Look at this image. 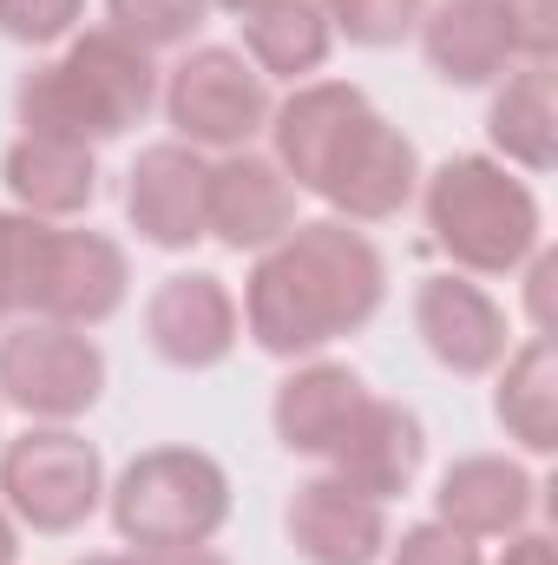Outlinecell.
I'll return each instance as SVG.
<instances>
[{"mask_svg":"<svg viewBox=\"0 0 558 565\" xmlns=\"http://www.w3.org/2000/svg\"><path fill=\"white\" fill-rule=\"evenodd\" d=\"M335 46V26L315 0H264L257 13H244V60L264 73V79H309L322 73Z\"/></svg>","mask_w":558,"mask_h":565,"instance_id":"obj_22","label":"cell"},{"mask_svg":"<svg viewBox=\"0 0 558 565\" xmlns=\"http://www.w3.org/2000/svg\"><path fill=\"white\" fill-rule=\"evenodd\" d=\"M106 500V460L86 434L40 422L0 447V507L33 533H79Z\"/></svg>","mask_w":558,"mask_h":565,"instance_id":"obj_5","label":"cell"},{"mask_svg":"<svg viewBox=\"0 0 558 565\" xmlns=\"http://www.w3.org/2000/svg\"><path fill=\"white\" fill-rule=\"evenodd\" d=\"M506 26L519 60H552L558 53V0H506Z\"/></svg>","mask_w":558,"mask_h":565,"instance_id":"obj_29","label":"cell"},{"mask_svg":"<svg viewBox=\"0 0 558 565\" xmlns=\"http://www.w3.org/2000/svg\"><path fill=\"white\" fill-rule=\"evenodd\" d=\"M415 33L433 79H447V86H493V79H506V66H519L506 0H440L420 13Z\"/></svg>","mask_w":558,"mask_h":565,"instance_id":"obj_18","label":"cell"},{"mask_svg":"<svg viewBox=\"0 0 558 565\" xmlns=\"http://www.w3.org/2000/svg\"><path fill=\"white\" fill-rule=\"evenodd\" d=\"M20 126L33 139H73V145H106L132 132L144 113L158 106V66L132 40L112 26L73 33L60 60L33 66L13 93Z\"/></svg>","mask_w":558,"mask_h":565,"instance_id":"obj_2","label":"cell"},{"mask_svg":"<svg viewBox=\"0 0 558 565\" xmlns=\"http://www.w3.org/2000/svg\"><path fill=\"white\" fill-rule=\"evenodd\" d=\"M486 139L500 151V164L552 171V158H558L552 60H519V66L506 73V86L493 93V113H486Z\"/></svg>","mask_w":558,"mask_h":565,"instance_id":"obj_21","label":"cell"},{"mask_svg":"<svg viewBox=\"0 0 558 565\" xmlns=\"http://www.w3.org/2000/svg\"><path fill=\"white\" fill-rule=\"evenodd\" d=\"M375 119L368 93L348 79H302L277 113H270V145L277 164L296 191H322V178L342 164V151L362 139V126Z\"/></svg>","mask_w":558,"mask_h":565,"instance_id":"obj_9","label":"cell"},{"mask_svg":"<svg viewBox=\"0 0 558 565\" xmlns=\"http://www.w3.org/2000/svg\"><path fill=\"white\" fill-rule=\"evenodd\" d=\"M237 329H244V309L230 296V282L211 277V270H178L151 289L144 302V342L158 362L171 369H217L230 349H237Z\"/></svg>","mask_w":558,"mask_h":565,"instance_id":"obj_10","label":"cell"},{"mask_svg":"<svg viewBox=\"0 0 558 565\" xmlns=\"http://www.w3.org/2000/svg\"><path fill=\"white\" fill-rule=\"evenodd\" d=\"M420 211H427L433 244L466 277H513L546 244V217H539L533 184L513 164L480 158V151H460L433 178H420Z\"/></svg>","mask_w":558,"mask_h":565,"instance_id":"obj_3","label":"cell"},{"mask_svg":"<svg viewBox=\"0 0 558 565\" xmlns=\"http://www.w3.org/2000/svg\"><path fill=\"white\" fill-rule=\"evenodd\" d=\"M382 296H388L382 250L342 217H309L270 250H257V270L244 282V329L264 355L296 362L368 329Z\"/></svg>","mask_w":558,"mask_h":565,"instance_id":"obj_1","label":"cell"},{"mask_svg":"<svg viewBox=\"0 0 558 565\" xmlns=\"http://www.w3.org/2000/svg\"><path fill=\"white\" fill-rule=\"evenodd\" d=\"M282 526H289V546L309 565H375L388 553V507L355 493L335 473L302 480L282 507Z\"/></svg>","mask_w":558,"mask_h":565,"instance_id":"obj_14","label":"cell"},{"mask_svg":"<svg viewBox=\"0 0 558 565\" xmlns=\"http://www.w3.org/2000/svg\"><path fill=\"white\" fill-rule=\"evenodd\" d=\"M211 7H224V13H237V20H244V13H257L264 0H211Z\"/></svg>","mask_w":558,"mask_h":565,"instance_id":"obj_35","label":"cell"},{"mask_svg":"<svg viewBox=\"0 0 558 565\" xmlns=\"http://www.w3.org/2000/svg\"><path fill=\"white\" fill-rule=\"evenodd\" d=\"M46 217L26 211H0V316L26 309V277H33V244H40Z\"/></svg>","mask_w":558,"mask_h":565,"instance_id":"obj_26","label":"cell"},{"mask_svg":"<svg viewBox=\"0 0 558 565\" xmlns=\"http://www.w3.org/2000/svg\"><path fill=\"white\" fill-rule=\"evenodd\" d=\"M164 119L197 151H250L257 132H270V79L237 46H191L164 79Z\"/></svg>","mask_w":558,"mask_h":565,"instance_id":"obj_7","label":"cell"},{"mask_svg":"<svg viewBox=\"0 0 558 565\" xmlns=\"http://www.w3.org/2000/svg\"><path fill=\"white\" fill-rule=\"evenodd\" d=\"M362 408H368V382H362L348 362H302V369H289L277 382L270 427H277V440L289 454L329 460Z\"/></svg>","mask_w":558,"mask_h":565,"instance_id":"obj_17","label":"cell"},{"mask_svg":"<svg viewBox=\"0 0 558 565\" xmlns=\"http://www.w3.org/2000/svg\"><path fill=\"white\" fill-rule=\"evenodd\" d=\"M204 151L184 139L144 145L126 171V217L144 244L158 250H191L204 244Z\"/></svg>","mask_w":558,"mask_h":565,"instance_id":"obj_15","label":"cell"},{"mask_svg":"<svg viewBox=\"0 0 558 565\" xmlns=\"http://www.w3.org/2000/svg\"><path fill=\"white\" fill-rule=\"evenodd\" d=\"M144 565H230L224 553H211V546H171V553H139Z\"/></svg>","mask_w":558,"mask_h":565,"instance_id":"obj_32","label":"cell"},{"mask_svg":"<svg viewBox=\"0 0 558 565\" xmlns=\"http://www.w3.org/2000/svg\"><path fill=\"white\" fill-rule=\"evenodd\" d=\"M315 7H322V0H315Z\"/></svg>","mask_w":558,"mask_h":565,"instance_id":"obj_36","label":"cell"},{"mask_svg":"<svg viewBox=\"0 0 558 565\" xmlns=\"http://www.w3.org/2000/svg\"><path fill=\"white\" fill-rule=\"evenodd\" d=\"M112 526L139 553L211 546L230 520V473L204 447H144L139 460L106 487Z\"/></svg>","mask_w":558,"mask_h":565,"instance_id":"obj_4","label":"cell"},{"mask_svg":"<svg viewBox=\"0 0 558 565\" xmlns=\"http://www.w3.org/2000/svg\"><path fill=\"white\" fill-rule=\"evenodd\" d=\"M296 231V184L264 151H224L204 171V237L224 250H270Z\"/></svg>","mask_w":558,"mask_h":565,"instance_id":"obj_11","label":"cell"},{"mask_svg":"<svg viewBox=\"0 0 558 565\" xmlns=\"http://www.w3.org/2000/svg\"><path fill=\"white\" fill-rule=\"evenodd\" d=\"M526 264H533V270H526V302H533V329L546 335V329H552V277H558V264H552V250H546V244H539V250H533Z\"/></svg>","mask_w":558,"mask_h":565,"instance_id":"obj_30","label":"cell"},{"mask_svg":"<svg viewBox=\"0 0 558 565\" xmlns=\"http://www.w3.org/2000/svg\"><path fill=\"white\" fill-rule=\"evenodd\" d=\"M493 415L526 454H552L558 447V355L546 335H533L526 349H506Z\"/></svg>","mask_w":558,"mask_h":565,"instance_id":"obj_23","label":"cell"},{"mask_svg":"<svg viewBox=\"0 0 558 565\" xmlns=\"http://www.w3.org/2000/svg\"><path fill=\"white\" fill-rule=\"evenodd\" d=\"M539 507V480L506 454H466L433 487V520L466 540H513Z\"/></svg>","mask_w":558,"mask_h":565,"instance_id":"obj_16","label":"cell"},{"mask_svg":"<svg viewBox=\"0 0 558 565\" xmlns=\"http://www.w3.org/2000/svg\"><path fill=\"white\" fill-rule=\"evenodd\" d=\"M132 289L126 250L99 231H60L46 224L33 244V277H26V316L40 322H66V329H93L106 316H119Z\"/></svg>","mask_w":558,"mask_h":565,"instance_id":"obj_8","label":"cell"},{"mask_svg":"<svg viewBox=\"0 0 558 565\" xmlns=\"http://www.w3.org/2000/svg\"><path fill=\"white\" fill-rule=\"evenodd\" d=\"M106 395V355L86 329L66 322H13L0 329V402L26 422H79Z\"/></svg>","mask_w":558,"mask_h":565,"instance_id":"obj_6","label":"cell"},{"mask_svg":"<svg viewBox=\"0 0 558 565\" xmlns=\"http://www.w3.org/2000/svg\"><path fill=\"white\" fill-rule=\"evenodd\" d=\"M329 26L355 46H401L408 33L420 26L427 0H322Z\"/></svg>","mask_w":558,"mask_h":565,"instance_id":"obj_25","label":"cell"},{"mask_svg":"<svg viewBox=\"0 0 558 565\" xmlns=\"http://www.w3.org/2000/svg\"><path fill=\"white\" fill-rule=\"evenodd\" d=\"M0 178H7L13 204L26 217H46V224L53 217H79L99 198V158H93V145H73V139L20 132L7 145V158H0Z\"/></svg>","mask_w":558,"mask_h":565,"instance_id":"obj_20","label":"cell"},{"mask_svg":"<svg viewBox=\"0 0 558 565\" xmlns=\"http://www.w3.org/2000/svg\"><path fill=\"white\" fill-rule=\"evenodd\" d=\"M79 565H144V559H132V553H93V559H79Z\"/></svg>","mask_w":558,"mask_h":565,"instance_id":"obj_34","label":"cell"},{"mask_svg":"<svg viewBox=\"0 0 558 565\" xmlns=\"http://www.w3.org/2000/svg\"><path fill=\"white\" fill-rule=\"evenodd\" d=\"M211 20V0H106V26L132 40L139 53L191 46V33Z\"/></svg>","mask_w":558,"mask_h":565,"instance_id":"obj_24","label":"cell"},{"mask_svg":"<svg viewBox=\"0 0 558 565\" xmlns=\"http://www.w3.org/2000/svg\"><path fill=\"white\" fill-rule=\"evenodd\" d=\"M420 191V151L401 126H388L382 113L362 126V139L342 151V164L322 178V204L342 217V224H388L415 204Z\"/></svg>","mask_w":558,"mask_h":565,"instance_id":"obj_12","label":"cell"},{"mask_svg":"<svg viewBox=\"0 0 558 565\" xmlns=\"http://www.w3.org/2000/svg\"><path fill=\"white\" fill-rule=\"evenodd\" d=\"M388 565H486V559H480V540H466L440 520H420L401 540H388Z\"/></svg>","mask_w":558,"mask_h":565,"instance_id":"obj_28","label":"cell"},{"mask_svg":"<svg viewBox=\"0 0 558 565\" xmlns=\"http://www.w3.org/2000/svg\"><path fill=\"white\" fill-rule=\"evenodd\" d=\"M420 460H427V427H420V415L401 408V402L368 395V408L355 415V427L342 434V447L329 454V473L348 480L355 493H368V500L388 507L395 493L415 487Z\"/></svg>","mask_w":558,"mask_h":565,"instance_id":"obj_19","label":"cell"},{"mask_svg":"<svg viewBox=\"0 0 558 565\" xmlns=\"http://www.w3.org/2000/svg\"><path fill=\"white\" fill-rule=\"evenodd\" d=\"M415 335L427 355L453 375H493L513 349L506 335V309L480 289L473 277H420L415 289Z\"/></svg>","mask_w":558,"mask_h":565,"instance_id":"obj_13","label":"cell"},{"mask_svg":"<svg viewBox=\"0 0 558 565\" xmlns=\"http://www.w3.org/2000/svg\"><path fill=\"white\" fill-rule=\"evenodd\" d=\"M86 0H0V33L20 40V46H53V40H73Z\"/></svg>","mask_w":558,"mask_h":565,"instance_id":"obj_27","label":"cell"},{"mask_svg":"<svg viewBox=\"0 0 558 565\" xmlns=\"http://www.w3.org/2000/svg\"><path fill=\"white\" fill-rule=\"evenodd\" d=\"M20 559V526H13V513L0 507V565H13Z\"/></svg>","mask_w":558,"mask_h":565,"instance_id":"obj_33","label":"cell"},{"mask_svg":"<svg viewBox=\"0 0 558 565\" xmlns=\"http://www.w3.org/2000/svg\"><path fill=\"white\" fill-rule=\"evenodd\" d=\"M500 565H558V553L546 533H513V546L500 553Z\"/></svg>","mask_w":558,"mask_h":565,"instance_id":"obj_31","label":"cell"}]
</instances>
